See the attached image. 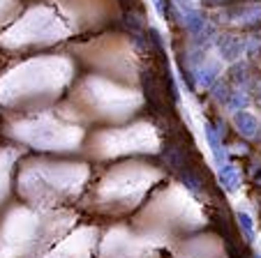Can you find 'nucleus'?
I'll list each match as a JSON object with an SVG mask.
<instances>
[{
    "instance_id": "nucleus-4",
    "label": "nucleus",
    "mask_w": 261,
    "mask_h": 258,
    "mask_svg": "<svg viewBox=\"0 0 261 258\" xmlns=\"http://www.w3.org/2000/svg\"><path fill=\"white\" fill-rule=\"evenodd\" d=\"M220 185L224 191H229V194H233V191H238V187H241V173H238V168L231 164V161H227V164H222L220 168Z\"/></svg>"
},
{
    "instance_id": "nucleus-7",
    "label": "nucleus",
    "mask_w": 261,
    "mask_h": 258,
    "mask_svg": "<svg viewBox=\"0 0 261 258\" xmlns=\"http://www.w3.org/2000/svg\"><path fill=\"white\" fill-rule=\"evenodd\" d=\"M247 104H250V97H247V93L238 88V90H233V93L229 95V99H227V104H224V106H227L229 111L238 113V111H245Z\"/></svg>"
},
{
    "instance_id": "nucleus-14",
    "label": "nucleus",
    "mask_w": 261,
    "mask_h": 258,
    "mask_svg": "<svg viewBox=\"0 0 261 258\" xmlns=\"http://www.w3.org/2000/svg\"><path fill=\"white\" fill-rule=\"evenodd\" d=\"M254 258H261V256H259V253H256V256H254Z\"/></svg>"
},
{
    "instance_id": "nucleus-12",
    "label": "nucleus",
    "mask_w": 261,
    "mask_h": 258,
    "mask_svg": "<svg viewBox=\"0 0 261 258\" xmlns=\"http://www.w3.org/2000/svg\"><path fill=\"white\" fill-rule=\"evenodd\" d=\"M155 7H158L160 16H162V19H167V10H164V0H155Z\"/></svg>"
},
{
    "instance_id": "nucleus-10",
    "label": "nucleus",
    "mask_w": 261,
    "mask_h": 258,
    "mask_svg": "<svg viewBox=\"0 0 261 258\" xmlns=\"http://www.w3.org/2000/svg\"><path fill=\"white\" fill-rule=\"evenodd\" d=\"M231 81L238 83V85L247 81V67L245 65H233L231 67Z\"/></svg>"
},
{
    "instance_id": "nucleus-9",
    "label": "nucleus",
    "mask_w": 261,
    "mask_h": 258,
    "mask_svg": "<svg viewBox=\"0 0 261 258\" xmlns=\"http://www.w3.org/2000/svg\"><path fill=\"white\" fill-rule=\"evenodd\" d=\"M229 85L224 81H215L213 83V97L217 99V102H222V104H227V99H229Z\"/></svg>"
},
{
    "instance_id": "nucleus-5",
    "label": "nucleus",
    "mask_w": 261,
    "mask_h": 258,
    "mask_svg": "<svg viewBox=\"0 0 261 258\" xmlns=\"http://www.w3.org/2000/svg\"><path fill=\"white\" fill-rule=\"evenodd\" d=\"M233 125H236L238 134H243L245 138H254L256 129H259V120L247 111H238L236 116H233Z\"/></svg>"
},
{
    "instance_id": "nucleus-6",
    "label": "nucleus",
    "mask_w": 261,
    "mask_h": 258,
    "mask_svg": "<svg viewBox=\"0 0 261 258\" xmlns=\"http://www.w3.org/2000/svg\"><path fill=\"white\" fill-rule=\"evenodd\" d=\"M49 258H88V244H81V242L65 244L63 249L51 253Z\"/></svg>"
},
{
    "instance_id": "nucleus-3",
    "label": "nucleus",
    "mask_w": 261,
    "mask_h": 258,
    "mask_svg": "<svg viewBox=\"0 0 261 258\" xmlns=\"http://www.w3.org/2000/svg\"><path fill=\"white\" fill-rule=\"evenodd\" d=\"M220 76V63H206L203 60L197 69H194V83H197V88H213V83L217 81Z\"/></svg>"
},
{
    "instance_id": "nucleus-11",
    "label": "nucleus",
    "mask_w": 261,
    "mask_h": 258,
    "mask_svg": "<svg viewBox=\"0 0 261 258\" xmlns=\"http://www.w3.org/2000/svg\"><path fill=\"white\" fill-rule=\"evenodd\" d=\"M185 185H188V189H192V191H197V194H199V180L194 176L185 173Z\"/></svg>"
},
{
    "instance_id": "nucleus-2",
    "label": "nucleus",
    "mask_w": 261,
    "mask_h": 258,
    "mask_svg": "<svg viewBox=\"0 0 261 258\" xmlns=\"http://www.w3.org/2000/svg\"><path fill=\"white\" fill-rule=\"evenodd\" d=\"M215 44L220 49V55L224 60H236L238 55L245 51V42L238 37H231V35H217Z\"/></svg>"
},
{
    "instance_id": "nucleus-1",
    "label": "nucleus",
    "mask_w": 261,
    "mask_h": 258,
    "mask_svg": "<svg viewBox=\"0 0 261 258\" xmlns=\"http://www.w3.org/2000/svg\"><path fill=\"white\" fill-rule=\"evenodd\" d=\"M206 141H208V148H211L213 152V161H215V166L220 168L222 164H227V150H224V146H222V138H224V125L222 122H206Z\"/></svg>"
},
{
    "instance_id": "nucleus-13",
    "label": "nucleus",
    "mask_w": 261,
    "mask_h": 258,
    "mask_svg": "<svg viewBox=\"0 0 261 258\" xmlns=\"http://www.w3.org/2000/svg\"><path fill=\"white\" fill-rule=\"evenodd\" d=\"M256 99H259V104H261V81H259V93H256Z\"/></svg>"
},
{
    "instance_id": "nucleus-8",
    "label": "nucleus",
    "mask_w": 261,
    "mask_h": 258,
    "mask_svg": "<svg viewBox=\"0 0 261 258\" xmlns=\"http://www.w3.org/2000/svg\"><path fill=\"white\" fill-rule=\"evenodd\" d=\"M238 226H241L243 235L247 238V242L254 240V224H252V217L247 212H238Z\"/></svg>"
}]
</instances>
